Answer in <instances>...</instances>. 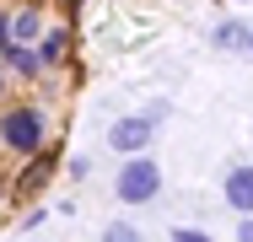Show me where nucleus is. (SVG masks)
Masks as SVG:
<instances>
[{
    "mask_svg": "<svg viewBox=\"0 0 253 242\" xmlns=\"http://www.w3.org/2000/svg\"><path fill=\"white\" fill-rule=\"evenodd\" d=\"M0 140L11 151H22V156H38L43 151V113L38 108H11L0 119Z\"/></svg>",
    "mask_w": 253,
    "mask_h": 242,
    "instance_id": "nucleus-1",
    "label": "nucleus"
},
{
    "mask_svg": "<svg viewBox=\"0 0 253 242\" xmlns=\"http://www.w3.org/2000/svg\"><path fill=\"white\" fill-rule=\"evenodd\" d=\"M113 189H119L124 204H146V199H156V189H162V167H156L151 156H135V161L113 178Z\"/></svg>",
    "mask_w": 253,
    "mask_h": 242,
    "instance_id": "nucleus-2",
    "label": "nucleus"
},
{
    "mask_svg": "<svg viewBox=\"0 0 253 242\" xmlns=\"http://www.w3.org/2000/svg\"><path fill=\"white\" fill-rule=\"evenodd\" d=\"M151 140H156L151 119H113V129H108V145L113 151H129V156H140Z\"/></svg>",
    "mask_w": 253,
    "mask_h": 242,
    "instance_id": "nucleus-3",
    "label": "nucleus"
},
{
    "mask_svg": "<svg viewBox=\"0 0 253 242\" xmlns=\"http://www.w3.org/2000/svg\"><path fill=\"white\" fill-rule=\"evenodd\" d=\"M226 204L243 210V215H253V167H232V178H226Z\"/></svg>",
    "mask_w": 253,
    "mask_h": 242,
    "instance_id": "nucleus-4",
    "label": "nucleus"
},
{
    "mask_svg": "<svg viewBox=\"0 0 253 242\" xmlns=\"http://www.w3.org/2000/svg\"><path fill=\"white\" fill-rule=\"evenodd\" d=\"M38 27H43V16H38V11H33V5H22V11H11V43H33V38H38Z\"/></svg>",
    "mask_w": 253,
    "mask_h": 242,
    "instance_id": "nucleus-5",
    "label": "nucleus"
},
{
    "mask_svg": "<svg viewBox=\"0 0 253 242\" xmlns=\"http://www.w3.org/2000/svg\"><path fill=\"white\" fill-rule=\"evenodd\" d=\"M49 167H54V156H38V161H33V167H27L22 178H16V183H22V194H38V189H43V178H49Z\"/></svg>",
    "mask_w": 253,
    "mask_h": 242,
    "instance_id": "nucleus-6",
    "label": "nucleus"
},
{
    "mask_svg": "<svg viewBox=\"0 0 253 242\" xmlns=\"http://www.w3.org/2000/svg\"><path fill=\"white\" fill-rule=\"evenodd\" d=\"M0 54H5V65H11V70H22V76H33V70H38V54H33V48H22V43L0 48Z\"/></svg>",
    "mask_w": 253,
    "mask_h": 242,
    "instance_id": "nucleus-7",
    "label": "nucleus"
},
{
    "mask_svg": "<svg viewBox=\"0 0 253 242\" xmlns=\"http://www.w3.org/2000/svg\"><path fill=\"white\" fill-rule=\"evenodd\" d=\"M215 43H221V48H243V43H248L243 22H221V27H215Z\"/></svg>",
    "mask_w": 253,
    "mask_h": 242,
    "instance_id": "nucleus-8",
    "label": "nucleus"
},
{
    "mask_svg": "<svg viewBox=\"0 0 253 242\" xmlns=\"http://www.w3.org/2000/svg\"><path fill=\"white\" fill-rule=\"evenodd\" d=\"M43 59H49V65L65 59V33H49V38H43Z\"/></svg>",
    "mask_w": 253,
    "mask_h": 242,
    "instance_id": "nucleus-9",
    "label": "nucleus"
},
{
    "mask_svg": "<svg viewBox=\"0 0 253 242\" xmlns=\"http://www.w3.org/2000/svg\"><path fill=\"white\" fill-rule=\"evenodd\" d=\"M102 242H140V232L119 221V226H108V232H102Z\"/></svg>",
    "mask_w": 253,
    "mask_h": 242,
    "instance_id": "nucleus-10",
    "label": "nucleus"
},
{
    "mask_svg": "<svg viewBox=\"0 0 253 242\" xmlns=\"http://www.w3.org/2000/svg\"><path fill=\"white\" fill-rule=\"evenodd\" d=\"M172 242H210L205 232H172Z\"/></svg>",
    "mask_w": 253,
    "mask_h": 242,
    "instance_id": "nucleus-11",
    "label": "nucleus"
},
{
    "mask_svg": "<svg viewBox=\"0 0 253 242\" xmlns=\"http://www.w3.org/2000/svg\"><path fill=\"white\" fill-rule=\"evenodd\" d=\"M0 48H11V16H0Z\"/></svg>",
    "mask_w": 253,
    "mask_h": 242,
    "instance_id": "nucleus-12",
    "label": "nucleus"
},
{
    "mask_svg": "<svg viewBox=\"0 0 253 242\" xmlns=\"http://www.w3.org/2000/svg\"><path fill=\"white\" fill-rule=\"evenodd\" d=\"M237 242H253V221H243V226H237Z\"/></svg>",
    "mask_w": 253,
    "mask_h": 242,
    "instance_id": "nucleus-13",
    "label": "nucleus"
},
{
    "mask_svg": "<svg viewBox=\"0 0 253 242\" xmlns=\"http://www.w3.org/2000/svg\"><path fill=\"white\" fill-rule=\"evenodd\" d=\"M0 199H5V178H0Z\"/></svg>",
    "mask_w": 253,
    "mask_h": 242,
    "instance_id": "nucleus-14",
    "label": "nucleus"
},
{
    "mask_svg": "<svg viewBox=\"0 0 253 242\" xmlns=\"http://www.w3.org/2000/svg\"><path fill=\"white\" fill-rule=\"evenodd\" d=\"M248 54H253V33H248Z\"/></svg>",
    "mask_w": 253,
    "mask_h": 242,
    "instance_id": "nucleus-15",
    "label": "nucleus"
},
{
    "mask_svg": "<svg viewBox=\"0 0 253 242\" xmlns=\"http://www.w3.org/2000/svg\"><path fill=\"white\" fill-rule=\"evenodd\" d=\"M0 86H5V70H0Z\"/></svg>",
    "mask_w": 253,
    "mask_h": 242,
    "instance_id": "nucleus-16",
    "label": "nucleus"
}]
</instances>
